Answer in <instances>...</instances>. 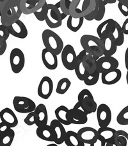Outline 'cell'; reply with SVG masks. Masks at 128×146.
I'll list each match as a JSON object with an SVG mask.
<instances>
[{
	"mask_svg": "<svg viewBox=\"0 0 128 146\" xmlns=\"http://www.w3.org/2000/svg\"><path fill=\"white\" fill-rule=\"evenodd\" d=\"M14 110L20 113H28L35 110L36 104L28 97L16 96L13 99Z\"/></svg>",
	"mask_w": 128,
	"mask_h": 146,
	"instance_id": "obj_8",
	"label": "cell"
},
{
	"mask_svg": "<svg viewBox=\"0 0 128 146\" xmlns=\"http://www.w3.org/2000/svg\"><path fill=\"white\" fill-rule=\"evenodd\" d=\"M10 35H11V33L9 32V27L2 24L0 25V36L7 41L9 39Z\"/></svg>",
	"mask_w": 128,
	"mask_h": 146,
	"instance_id": "obj_42",
	"label": "cell"
},
{
	"mask_svg": "<svg viewBox=\"0 0 128 146\" xmlns=\"http://www.w3.org/2000/svg\"><path fill=\"white\" fill-rule=\"evenodd\" d=\"M53 91V82L49 77L45 76L42 78L39 82L37 94L42 99L47 100L51 97Z\"/></svg>",
	"mask_w": 128,
	"mask_h": 146,
	"instance_id": "obj_15",
	"label": "cell"
},
{
	"mask_svg": "<svg viewBox=\"0 0 128 146\" xmlns=\"http://www.w3.org/2000/svg\"><path fill=\"white\" fill-rule=\"evenodd\" d=\"M7 48V41L0 36V56L3 55L5 52Z\"/></svg>",
	"mask_w": 128,
	"mask_h": 146,
	"instance_id": "obj_44",
	"label": "cell"
},
{
	"mask_svg": "<svg viewBox=\"0 0 128 146\" xmlns=\"http://www.w3.org/2000/svg\"><path fill=\"white\" fill-rule=\"evenodd\" d=\"M103 1L104 2V3L106 5H107V4H114L117 1V0H103Z\"/></svg>",
	"mask_w": 128,
	"mask_h": 146,
	"instance_id": "obj_48",
	"label": "cell"
},
{
	"mask_svg": "<svg viewBox=\"0 0 128 146\" xmlns=\"http://www.w3.org/2000/svg\"><path fill=\"white\" fill-rule=\"evenodd\" d=\"M11 129V127L6 124L5 123L1 122L0 123V135L3 134V133L8 131L9 130Z\"/></svg>",
	"mask_w": 128,
	"mask_h": 146,
	"instance_id": "obj_45",
	"label": "cell"
},
{
	"mask_svg": "<svg viewBox=\"0 0 128 146\" xmlns=\"http://www.w3.org/2000/svg\"><path fill=\"white\" fill-rule=\"evenodd\" d=\"M69 118L71 124L83 125L88 121V114L77 102L73 108L69 110Z\"/></svg>",
	"mask_w": 128,
	"mask_h": 146,
	"instance_id": "obj_10",
	"label": "cell"
},
{
	"mask_svg": "<svg viewBox=\"0 0 128 146\" xmlns=\"http://www.w3.org/2000/svg\"><path fill=\"white\" fill-rule=\"evenodd\" d=\"M57 145H58L56 144V143H54V144H53H53H49V145H47V146H57Z\"/></svg>",
	"mask_w": 128,
	"mask_h": 146,
	"instance_id": "obj_52",
	"label": "cell"
},
{
	"mask_svg": "<svg viewBox=\"0 0 128 146\" xmlns=\"http://www.w3.org/2000/svg\"><path fill=\"white\" fill-rule=\"evenodd\" d=\"M99 10V0H95V7L94 9L93 10L90 14H89L84 17L85 19H86L87 21H89L94 20L95 16H97V13H98Z\"/></svg>",
	"mask_w": 128,
	"mask_h": 146,
	"instance_id": "obj_40",
	"label": "cell"
},
{
	"mask_svg": "<svg viewBox=\"0 0 128 146\" xmlns=\"http://www.w3.org/2000/svg\"><path fill=\"white\" fill-rule=\"evenodd\" d=\"M0 119L11 128L16 127L18 124V119L14 112L9 108H5L0 111Z\"/></svg>",
	"mask_w": 128,
	"mask_h": 146,
	"instance_id": "obj_20",
	"label": "cell"
},
{
	"mask_svg": "<svg viewBox=\"0 0 128 146\" xmlns=\"http://www.w3.org/2000/svg\"><path fill=\"white\" fill-rule=\"evenodd\" d=\"M0 16H1V8H0Z\"/></svg>",
	"mask_w": 128,
	"mask_h": 146,
	"instance_id": "obj_53",
	"label": "cell"
},
{
	"mask_svg": "<svg viewBox=\"0 0 128 146\" xmlns=\"http://www.w3.org/2000/svg\"><path fill=\"white\" fill-rule=\"evenodd\" d=\"M77 102L88 115L96 112L97 104L90 90H82L77 95Z\"/></svg>",
	"mask_w": 128,
	"mask_h": 146,
	"instance_id": "obj_5",
	"label": "cell"
},
{
	"mask_svg": "<svg viewBox=\"0 0 128 146\" xmlns=\"http://www.w3.org/2000/svg\"><path fill=\"white\" fill-rule=\"evenodd\" d=\"M76 58L77 55L73 46L71 44L66 45L61 52V59L64 66L70 71L74 70Z\"/></svg>",
	"mask_w": 128,
	"mask_h": 146,
	"instance_id": "obj_9",
	"label": "cell"
},
{
	"mask_svg": "<svg viewBox=\"0 0 128 146\" xmlns=\"http://www.w3.org/2000/svg\"><path fill=\"white\" fill-rule=\"evenodd\" d=\"M62 21L60 9H58L55 5L48 4V11L45 19L47 26L50 29H56L62 26Z\"/></svg>",
	"mask_w": 128,
	"mask_h": 146,
	"instance_id": "obj_7",
	"label": "cell"
},
{
	"mask_svg": "<svg viewBox=\"0 0 128 146\" xmlns=\"http://www.w3.org/2000/svg\"><path fill=\"white\" fill-rule=\"evenodd\" d=\"M117 122L122 125H128V106L120 111L117 117Z\"/></svg>",
	"mask_w": 128,
	"mask_h": 146,
	"instance_id": "obj_36",
	"label": "cell"
},
{
	"mask_svg": "<svg viewBox=\"0 0 128 146\" xmlns=\"http://www.w3.org/2000/svg\"><path fill=\"white\" fill-rule=\"evenodd\" d=\"M47 11H48V3H47L46 2L41 9L35 12L33 14L37 20L40 21H44L46 19Z\"/></svg>",
	"mask_w": 128,
	"mask_h": 146,
	"instance_id": "obj_37",
	"label": "cell"
},
{
	"mask_svg": "<svg viewBox=\"0 0 128 146\" xmlns=\"http://www.w3.org/2000/svg\"><path fill=\"white\" fill-rule=\"evenodd\" d=\"M64 143L67 146H85L79 138L77 133L73 131H68L66 132Z\"/></svg>",
	"mask_w": 128,
	"mask_h": 146,
	"instance_id": "obj_30",
	"label": "cell"
},
{
	"mask_svg": "<svg viewBox=\"0 0 128 146\" xmlns=\"http://www.w3.org/2000/svg\"><path fill=\"white\" fill-rule=\"evenodd\" d=\"M80 44L85 52L97 60L103 55L104 44L102 39L92 35L85 34L80 39Z\"/></svg>",
	"mask_w": 128,
	"mask_h": 146,
	"instance_id": "obj_2",
	"label": "cell"
},
{
	"mask_svg": "<svg viewBox=\"0 0 128 146\" xmlns=\"http://www.w3.org/2000/svg\"><path fill=\"white\" fill-rule=\"evenodd\" d=\"M104 44V56H112L116 53L118 46L113 39L111 35H109L104 39H102Z\"/></svg>",
	"mask_w": 128,
	"mask_h": 146,
	"instance_id": "obj_26",
	"label": "cell"
},
{
	"mask_svg": "<svg viewBox=\"0 0 128 146\" xmlns=\"http://www.w3.org/2000/svg\"><path fill=\"white\" fill-rule=\"evenodd\" d=\"M118 8L124 16H128V5L120 3H118Z\"/></svg>",
	"mask_w": 128,
	"mask_h": 146,
	"instance_id": "obj_43",
	"label": "cell"
},
{
	"mask_svg": "<svg viewBox=\"0 0 128 146\" xmlns=\"http://www.w3.org/2000/svg\"><path fill=\"white\" fill-rule=\"evenodd\" d=\"M117 131L114 128L107 127H100L97 130L98 140L101 143L102 146L115 145L114 138Z\"/></svg>",
	"mask_w": 128,
	"mask_h": 146,
	"instance_id": "obj_14",
	"label": "cell"
},
{
	"mask_svg": "<svg viewBox=\"0 0 128 146\" xmlns=\"http://www.w3.org/2000/svg\"><path fill=\"white\" fill-rule=\"evenodd\" d=\"M122 77V72L119 68L101 74V81L106 85H113L117 83Z\"/></svg>",
	"mask_w": 128,
	"mask_h": 146,
	"instance_id": "obj_21",
	"label": "cell"
},
{
	"mask_svg": "<svg viewBox=\"0 0 128 146\" xmlns=\"http://www.w3.org/2000/svg\"><path fill=\"white\" fill-rule=\"evenodd\" d=\"M42 39L46 48L56 55L61 54L64 48V42L58 35L49 29L44 30L42 34Z\"/></svg>",
	"mask_w": 128,
	"mask_h": 146,
	"instance_id": "obj_3",
	"label": "cell"
},
{
	"mask_svg": "<svg viewBox=\"0 0 128 146\" xmlns=\"http://www.w3.org/2000/svg\"><path fill=\"white\" fill-rule=\"evenodd\" d=\"M20 1H21V0H20Z\"/></svg>",
	"mask_w": 128,
	"mask_h": 146,
	"instance_id": "obj_54",
	"label": "cell"
},
{
	"mask_svg": "<svg viewBox=\"0 0 128 146\" xmlns=\"http://www.w3.org/2000/svg\"><path fill=\"white\" fill-rule=\"evenodd\" d=\"M10 64L14 74H19L25 65V56L23 52L18 48L12 49L10 54Z\"/></svg>",
	"mask_w": 128,
	"mask_h": 146,
	"instance_id": "obj_6",
	"label": "cell"
},
{
	"mask_svg": "<svg viewBox=\"0 0 128 146\" xmlns=\"http://www.w3.org/2000/svg\"><path fill=\"white\" fill-rule=\"evenodd\" d=\"M117 1L120 2V3L125 4V5H128V0H117Z\"/></svg>",
	"mask_w": 128,
	"mask_h": 146,
	"instance_id": "obj_50",
	"label": "cell"
},
{
	"mask_svg": "<svg viewBox=\"0 0 128 146\" xmlns=\"http://www.w3.org/2000/svg\"><path fill=\"white\" fill-rule=\"evenodd\" d=\"M115 20L108 19L101 23L97 29V36L100 39H103L108 36L111 34L113 28H114Z\"/></svg>",
	"mask_w": 128,
	"mask_h": 146,
	"instance_id": "obj_24",
	"label": "cell"
},
{
	"mask_svg": "<svg viewBox=\"0 0 128 146\" xmlns=\"http://www.w3.org/2000/svg\"><path fill=\"white\" fill-rule=\"evenodd\" d=\"M8 1H9V0H0V7L3 6Z\"/></svg>",
	"mask_w": 128,
	"mask_h": 146,
	"instance_id": "obj_49",
	"label": "cell"
},
{
	"mask_svg": "<svg viewBox=\"0 0 128 146\" xmlns=\"http://www.w3.org/2000/svg\"><path fill=\"white\" fill-rule=\"evenodd\" d=\"M124 61H125V68H126L127 70H128V47L127 48V49L125 50V52Z\"/></svg>",
	"mask_w": 128,
	"mask_h": 146,
	"instance_id": "obj_47",
	"label": "cell"
},
{
	"mask_svg": "<svg viewBox=\"0 0 128 146\" xmlns=\"http://www.w3.org/2000/svg\"><path fill=\"white\" fill-rule=\"evenodd\" d=\"M36 117L35 125L37 127L47 124L48 122V114L47 108L44 104H40L36 106L34 110Z\"/></svg>",
	"mask_w": 128,
	"mask_h": 146,
	"instance_id": "obj_23",
	"label": "cell"
},
{
	"mask_svg": "<svg viewBox=\"0 0 128 146\" xmlns=\"http://www.w3.org/2000/svg\"><path fill=\"white\" fill-rule=\"evenodd\" d=\"M127 70V72L126 74V82H127V84L128 85V70Z\"/></svg>",
	"mask_w": 128,
	"mask_h": 146,
	"instance_id": "obj_51",
	"label": "cell"
},
{
	"mask_svg": "<svg viewBox=\"0 0 128 146\" xmlns=\"http://www.w3.org/2000/svg\"><path fill=\"white\" fill-rule=\"evenodd\" d=\"M46 3V0H21L20 6L22 14L29 15L38 11Z\"/></svg>",
	"mask_w": 128,
	"mask_h": 146,
	"instance_id": "obj_16",
	"label": "cell"
},
{
	"mask_svg": "<svg viewBox=\"0 0 128 146\" xmlns=\"http://www.w3.org/2000/svg\"><path fill=\"white\" fill-rule=\"evenodd\" d=\"M83 63L89 74H92L97 70V59L92 55L87 54L83 58Z\"/></svg>",
	"mask_w": 128,
	"mask_h": 146,
	"instance_id": "obj_31",
	"label": "cell"
},
{
	"mask_svg": "<svg viewBox=\"0 0 128 146\" xmlns=\"http://www.w3.org/2000/svg\"><path fill=\"white\" fill-rule=\"evenodd\" d=\"M121 27L124 35H128V18L125 19L124 22L123 23Z\"/></svg>",
	"mask_w": 128,
	"mask_h": 146,
	"instance_id": "obj_46",
	"label": "cell"
},
{
	"mask_svg": "<svg viewBox=\"0 0 128 146\" xmlns=\"http://www.w3.org/2000/svg\"><path fill=\"white\" fill-rule=\"evenodd\" d=\"M36 134L41 140L48 142H54V133L50 125H44L37 127Z\"/></svg>",
	"mask_w": 128,
	"mask_h": 146,
	"instance_id": "obj_25",
	"label": "cell"
},
{
	"mask_svg": "<svg viewBox=\"0 0 128 146\" xmlns=\"http://www.w3.org/2000/svg\"><path fill=\"white\" fill-rule=\"evenodd\" d=\"M100 73L98 70H96L95 71L92 73V74H88L87 77H85V79L83 80V82L87 86H94L96 84L97 82L99 81V77H100Z\"/></svg>",
	"mask_w": 128,
	"mask_h": 146,
	"instance_id": "obj_35",
	"label": "cell"
},
{
	"mask_svg": "<svg viewBox=\"0 0 128 146\" xmlns=\"http://www.w3.org/2000/svg\"><path fill=\"white\" fill-rule=\"evenodd\" d=\"M95 7V0H73L69 8L70 15L74 17H85Z\"/></svg>",
	"mask_w": 128,
	"mask_h": 146,
	"instance_id": "obj_4",
	"label": "cell"
},
{
	"mask_svg": "<svg viewBox=\"0 0 128 146\" xmlns=\"http://www.w3.org/2000/svg\"><path fill=\"white\" fill-rule=\"evenodd\" d=\"M87 54V53L84 50H83L81 52H79L78 55H77L76 61L74 70L77 79L81 80V81H83V80L87 77L88 74H89L87 72V70H85L83 66V58L84 55Z\"/></svg>",
	"mask_w": 128,
	"mask_h": 146,
	"instance_id": "obj_22",
	"label": "cell"
},
{
	"mask_svg": "<svg viewBox=\"0 0 128 146\" xmlns=\"http://www.w3.org/2000/svg\"><path fill=\"white\" fill-rule=\"evenodd\" d=\"M71 86V82L67 78H62L57 83L56 92L58 94L64 95L68 91Z\"/></svg>",
	"mask_w": 128,
	"mask_h": 146,
	"instance_id": "obj_34",
	"label": "cell"
},
{
	"mask_svg": "<svg viewBox=\"0 0 128 146\" xmlns=\"http://www.w3.org/2000/svg\"><path fill=\"white\" fill-rule=\"evenodd\" d=\"M11 35L19 39H25L28 36V32L24 23L18 19L12 25L8 26Z\"/></svg>",
	"mask_w": 128,
	"mask_h": 146,
	"instance_id": "obj_18",
	"label": "cell"
},
{
	"mask_svg": "<svg viewBox=\"0 0 128 146\" xmlns=\"http://www.w3.org/2000/svg\"><path fill=\"white\" fill-rule=\"evenodd\" d=\"M1 8V23L5 26H10L19 19L22 12L20 6V0H9Z\"/></svg>",
	"mask_w": 128,
	"mask_h": 146,
	"instance_id": "obj_1",
	"label": "cell"
},
{
	"mask_svg": "<svg viewBox=\"0 0 128 146\" xmlns=\"http://www.w3.org/2000/svg\"><path fill=\"white\" fill-rule=\"evenodd\" d=\"M69 110L65 106H60L55 110L54 114L56 119L64 125L71 124L69 118Z\"/></svg>",
	"mask_w": 128,
	"mask_h": 146,
	"instance_id": "obj_27",
	"label": "cell"
},
{
	"mask_svg": "<svg viewBox=\"0 0 128 146\" xmlns=\"http://www.w3.org/2000/svg\"><path fill=\"white\" fill-rule=\"evenodd\" d=\"M97 119L99 127H107L112 121V111L108 106L105 104H100L97 106Z\"/></svg>",
	"mask_w": 128,
	"mask_h": 146,
	"instance_id": "obj_13",
	"label": "cell"
},
{
	"mask_svg": "<svg viewBox=\"0 0 128 146\" xmlns=\"http://www.w3.org/2000/svg\"><path fill=\"white\" fill-rule=\"evenodd\" d=\"M79 138L84 143L88 145H94L98 140V132L94 128L85 127L77 131Z\"/></svg>",
	"mask_w": 128,
	"mask_h": 146,
	"instance_id": "obj_12",
	"label": "cell"
},
{
	"mask_svg": "<svg viewBox=\"0 0 128 146\" xmlns=\"http://www.w3.org/2000/svg\"><path fill=\"white\" fill-rule=\"evenodd\" d=\"M112 37L118 46H122L124 42V34L122 30V27L115 21L114 28L111 32Z\"/></svg>",
	"mask_w": 128,
	"mask_h": 146,
	"instance_id": "obj_28",
	"label": "cell"
},
{
	"mask_svg": "<svg viewBox=\"0 0 128 146\" xmlns=\"http://www.w3.org/2000/svg\"><path fill=\"white\" fill-rule=\"evenodd\" d=\"M50 126L51 127L54 133V143H56L57 145L64 143L67 132L64 124L57 119H54L50 123Z\"/></svg>",
	"mask_w": 128,
	"mask_h": 146,
	"instance_id": "obj_17",
	"label": "cell"
},
{
	"mask_svg": "<svg viewBox=\"0 0 128 146\" xmlns=\"http://www.w3.org/2000/svg\"><path fill=\"white\" fill-rule=\"evenodd\" d=\"M106 4L104 3L103 0H99V10L97 16H95V19L97 21H100L103 19L104 16L105 12H106Z\"/></svg>",
	"mask_w": 128,
	"mask_h": 146,
	"instance_id": "obj_38",
	"label": "cell"
},
{
	"mask_svg": "<svg viewBox=\"0 0 128 146\" xmlns=\"http://www.w3.org/2000/svg\"><path fill=\"white\" fill-rule=\"evenodd\" d=\"M119 66L118 60L112 56L102 55L97 60V70L101 74L117 69Z\"/></svg>",
	"mask_w": 128,
	"mask_h": 146,
	"instance_id": "obj_11",
	"label": "cell"
},
{
	"mask_svg": "<svg viewBox=\"0 0 128 146\" xmlns=\"http://www.w3.org/2000/svg\"><path fill=\"white\" fill-rule=\"evenodd\" d=\"M84 19V17H74L69 15L67 21V27L72 32H77L81 28Z\"/></svg>",
	"mask_w": 128,
	"mask_h": 146,
	"instance_id": "obj_29",
	"label": "cell"
},
{
	"mask_svg": "<svg viewBox=\"0 0 128 146\" xmlns=\"http://www.w3.org/2000/svg\"><path fill=\"white\" fill-rule=\"evenodd\" d=\"M73 0H60V10L62 12L69 16V8Z\"/></svg>",
	"mask_w": 128,
	"mask_h": 146,
	"instance_id": "obj_39",
	"label": "cell"
},
{
	"mask_svg": "<svg viewBox=\"0 0 128 146\" xmlns=\"http://www.w3.org/2000/svg\"><path fill=\"white\" fill-rule=\"evenodd\" d=\"M42 62L46 68L54 70L58 67L57 55L45 48L42 51Z\"/></svg>",
	"mask_w": 128,
	"mask_h": 146,
	"instance_id": "obj_19",
	"label": "cell"
},
{
	"mask_svg": "<svg viewBox=\"0 0 128 146\" xmlns=\"http://www.w3.org/2000/svg\"><path fill=\"white\" fill-rule=\"evenodd\" d=\"M24 123L28 125H33L36 123V117L35 112L32 111L28 113L26 118L24 119Z\"/></svg>",
	"mask_w": 128,
	"mask_h": 146,
	"instance_id": "obj_41",
	"label": "cell"
},
{
	"mask_svg": "<svg viewBox=\"0 0 128 146\" xmlns=\"http://www.w3.org/2000/svg\"><path fill=\"white\" fill-rule=\"evenodd\" d=\"M15 137V131L12 128L0 135V146H11Z\"/></svg>",
	"mask_w": 128,
	"mask_h": 146,
	"instance_id": "obj_33",
	"label": "cell"
},
{
	"mask_svg": "<svg viewBox=\"0 0 128 146\" xmlns=\"http://www.w3.org/2000/svg\"><path fill=\"white\" fill-rule=\"evenodd\" d=\"M114 142L115 146H128V133L123 130L117 131Z\"/></svg>",
	"mask_w": 128,
	"mask_h": 146,
	"instance_id": "obj_32",
	"label": "cell"
}]
</instances>
